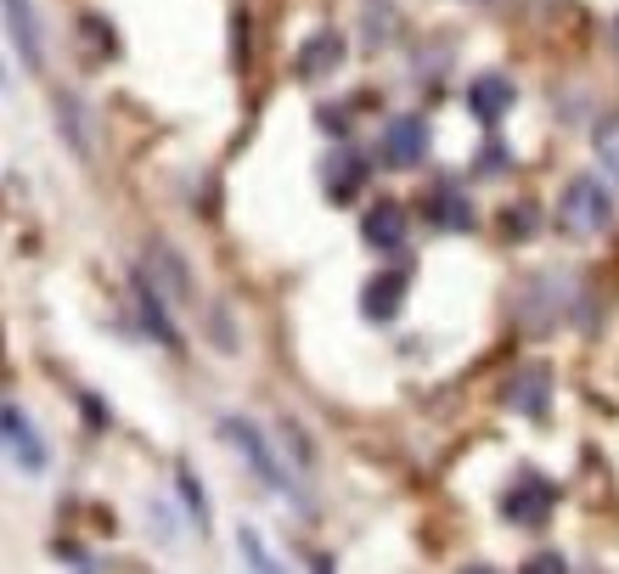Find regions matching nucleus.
<instances>
[{"instance_id": "8", "label": "nucleus", "mask_w": 619, "mask_h": 574, "mask_svg": "<svg viewBox=\"0 0 619 574\" xmlns=\"http://www.w3.org/2000/svg\"><path fill=\"white\" fill-rule=\"evenodd\" d=\"M428 214H434V225H445V231H467L473 225V209H467L456 180H440L434 191H428Z\"/></svg>"}, {"instance_id": "10", "label": "nucleus", "mask_w": 619, "mask_h": 574, "mask_svg": "<svg viewBox=\"0 0 619 574\" xmlns=\"http://www.w3.org/2000/svg\"><path fill=\"white\" fill-rule=\"evenodd\" d=\"M467 108L479 113L485 124H496V119L512 108V85H507V79H496V74H490V79H479V85L467 90Z\"/></svg>"}, {"instance_id": "11", "label": "nucleus", "mask_w": 619, "mask_h": 574, "mask_svg": "<svg viewBox=\"0 0 619 574\" xmlns=\"http://www.w3.org/2000/svg\"><path fill=\"white\" fill-rule=\"evenodd\" d=\"M512 406L530 411V417H546V372H541V366L523 372V377L512 383Z\"/></svg>"}, {"instance_id": "1", "label": "nucleus", "mask_w": 619, "mask_h": 574, "mask_svg": "<svg viewBox=\"0 0 619 574\" xmlns=\"http://www.w3.org/2000/svg\"><path fill=\"white\" fill-rule=\"evenodd\" d=\"M557 214H563V225L575 236L608 231L614 225V191H608V180L603 175H575L563 186V198H557Z\"/></svg>"}, {"instance_id": "7", "label": "nucleus", "mask_w": 619, "mask_h": 574, "mask_svg": "<svg viewBox=\"0 0 619 574\" xmlns=\"http://www.w3.org/2000/svg\"><path fill=\"white\" fill-rule=\"evenodd\" d=\"M400 299H406V271H384V276H372V282H366V294H361V305H366V316H372V321H389V316L400 310Z\"/></svg>"}, {"instance_id": "4", "label": "nucleus", "mask_w": 619, "mask_h": 574, "mask_svg": "<svg viewBox=\"0 0 619 574\" xmlns=\"http://www.w3.org/2000/svg\"><path fill=\"white\" fill-rule=\"evenodd\" d=\"M552 485H546V478H518V485L507 490V518L512 523H546V512H552Z\"/></svg>"}, {"instance_id": "6", "label": "nucleus", "mask_w": 619, "mask_h": 574, "mask_svg": "<svg viewBox=\"0 0 619 574\" xmlns=\"http://www.w3.org/2000/svg\"><path fill=\"white\" fill-rule=\"evenodd\" d=\"M361 236H366L372 249H384V254L400 249V243H406V209H400V203H377V209L366 214Z\"/></svg>"}, {"instance_id": "15", "label": "nucleus", "mask_w": 619, "mask_h": 574, "mask_svg": "<svg viewBox=\"0 0 619 574\" xmlns=\"http://www.w3.org/2000/svg\"><path fill=\"white\" fill-rule=\"evenodd\" d=\"M180 496H186V507H192V518H198V530L209 523V512H203V490H198V478L180 467Z\"/></svg>"}, {"instance_id": "12", "label": "nucleus", "mask_w": 619, "mask_h": 574, "mask_svg": "<svg viewBox=\"0 0 619 574\" xmlns=\"http://www.w3.org/2000/svg\"><path fill=\"white\" fill-rule=\"evenodd\" d=\"M327 175H332V180H327L332 198H350V191L361 186V158H355V153H339V158L327 164Z\"/></svg>"}, {"instance_id": "2", "label": "nucleus", "mask_w": 619, "mask_h": 574, "mask_svg": "<svg viewBox=\"0 0 619 574\" xmlns=\"http://www.w3.org/2000/svg\"><path fill=\"white\" fill-rule=\"evenodd\" d=\"M220 434L231 440V451H243V462L265 478V485H270L276 496H299V490H294V473L281 467V456L270 451V440L259 434V428H254L248 417H220Z\"/></svg>"}, {"instance_id": "17", "label": "nucleus", "mask_w": 619, "mask_h": 574, "mask_svg": "<svg viewBox=\"0 0 619 574\" xmlns=\"http://www.w3.org/2000/svg\"><path fill=\"white\" fill-rule=\"evenodd\" d=\"M462 574H496V569H485V563H473V569H462Z\"/></svg>"}, {"instance_id": "14", "label": "nucleus", "mask_w": 619, "mask_h": 574, "mask_svg": "<svg viewBox=\"0 0 619 574\" xmlns=\"http://www.w3.org/2000/svg\"><path fill=\"white\" fill-rule=\"evenodd\" d=\"M597 158L614 169V180H619V124H603L597 130Z\"/></svg>"}, {"instance_id": "13", "label": "nucleus", "mask_w": 619, "mask_h": 574, "mask_svg": "<svg viewBox=\"0 0 619 574\" xmlns=\"http://www.w3.org/2000/svg\"><path fill=\"white\" fill-rule=\"evenodd\" d=\"M236 541H243V552H248V569H254V574H288V569H281V563L270 558V547L259 541V530H243Z\"/></svg>"}, {"instance_id": "9", "label": "nucleus", "mask_w": 619, "mask_h": 574, "mask_svg": "<svg viewBox=\"0 0 619 574\" xmlns=\"http://www.w3.org/2000/svg\"><path fill=\"white\" fill-rule=\"evenodd\" d=\"M344 63V40L339 34H310L305 40V52H299V74L305 79H321V74H332Z\"/></svg>"}, {"instance_id": "5", "label": "nucleus", "mask_w": 619, "mask_h": 574, "mask_svg": "<svg viewBox=\"0 0 619 574\" xmlns=\"http://www.w3.org/2000/svg\"><path fill=\"white\" fill-rule=\"evenodd\" d=\"M422 153H428V124L422 119H395L389 130H384V158L389 164H400V169H411V164H422Z\"/></svg>"}, {"instance_id": "3", "label": "nucleus", "mask_w": 619, "mask_h": 574, "mask_svg": "<svg viewBox=\"0 0 619 574\" xmlns=\"http://www.w3.org/2000/svg\"><path fill=\"white\" fill-rule=\"evenodd\" d=\"M0 23H7L18 57L29 68H40L45 63V45H40V12H34V0H0Z\"/></svg>"}, {"instance_id": "16", "label": "nucleus", "mask_w": 619, "mask_h": 574, "mask_svg": "<svg viewBox=\"0 0 619 574\" xmlns=\"http://www.w3.org/2000/svg\"><path fill=\"white\" fill-rule=\"evenodd\" d=\"M523 574H568V563L557 552H535L530 563H523Z\"/></svg>"}]
</instances>
